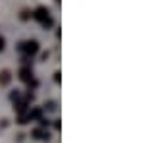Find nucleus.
<instances>
[{
  "mask_svg": "<svg viewBox=\"0 0 158 143\" xmlns=\"http://www.w3.org/2000/svg\"><path fill=\"white\" fill-rule=\"evenodd\" d=\"M31 18L37 20L44 29H48V27L54 25V21H52V18H50V12H48V8H46V6H39L37 10L33 12V15H31Z\"/></svg>",
  "mask_w": 158,
  "mask_h": 143,
  "instance_id": "nucleus-1",
  "label": "nucleus"
},
{
  "mask_svg": "<svg viewBox=\"0 0 158 143\" xmlns=\"http://www.w3.org/2000/svg\"><path fill=\"white\" fill-rule=\"evenodd\" d=\"M18 50H21L27 58H31V56H35V54L39 52V43L35 41V39H31V41H23V43L18 45Z\"/></svg>",
  "mask_w": 158,
  "mask_h": 143,
  "instance_id": "nucleus-2",
  "label": "nucleus"
},
{
  "mask_svg": "<svg viewBox=\"0 0 158 143\" xmlns=\"http://www.w3.org/2000/svg\"><path fill=\"white\" fill-rule=\"evenodd\" d=\"M31 137H33V139H43V141H50V133L41 130V128H37V130L31 132Z\"/></svg>",
  "mask_w": 158,
  "mask_h": 143,
  "instance_id": "nucleus-3",
  "label": "nucleus"
},
{
  "mask_svg": "<svg viewBox=\"0 0 158 143\" xmlns=\"http://www.w3.org/2000/svg\"><path fill=\"white\" fill-rule=\"evenodd\" d=\"M19 79L25 81V83H31V81H33V70H31V68H21L19 70Z\"/></svg>",
  "mask_w": 158,
  "mask_h": 143,
  "instance_id": "nucleus-4",
  "label": "nucleus"
},
{
  "mask_svg": "<svg viewBox=\"0 0 158 143\" xmlns=\"http://www.w3.org/2000/svg\"><path fill=\"white\" fill-rule=\"evenodd\" d=\"M25 116H27V120H29V122H33V120L39 122V120L43 118V108H31Z\"/></svg>",
  "mask_w": 158,
  "mask_h": 143,
  "instance_id": "nucleus-5",
  "label": "nucleus"
},
{
  "mask_svg": "<svg viewBox=\"0 0 158 143\" xmlns=\"http://www.w3.org/2000/svg\"><path fill=\"white\" fill-rule=\"evenodd\" d=\"M14 110H15L19 116H21V114H27V101H19V99H18V101L14 102Z\"/></svg>",
  "mask_w": 158,
  "mask_h": 143,
  "instance_id": "nucleus-6",
  "label": "nucleus"
},
{
  "mask_svg": "<svg viewBox=\"0 0 158 143\" xmlns=\"http://www.w3.org/2000/svg\"><path fill=\"white\" fill-rule=\"evenodd\" d=\"M10 81H12V72L10 70H2V72H0V85L6 87Z\"/></svg>",
  "mask_w": 158,
  "mask_h": 143,
  "instance_id": "nucleus-7",
  "label": "nucleus"
},
{
  "mask_svg": "<svg viewBox=\"0 0 158 143\" xmlns=\"http://www.w3.org/2000/svg\"><path fill=\"white\" fill-rule=\"evenodd\" d=\"M44 108H46V110H56V102H54V101H48V102L44 105Z\"/></svg>",
  "mask_w": 158,
  "mask_h": 143,
  "instance_id": "nucleus-8",
  "label": "nucleus"
},
{
  "mask_svg": "<svg viewBox=\"0 0 158 143\" xmlns=\"http://www.w3.org/2000/svg\"><path fill=\"white\" fill-rule=\"evenodd\" d=\"M31 15H33V12H29V10H23V12H21V15H19V18H21V20H29Z\"/></svg>",
  "mask_w": 158,
  "mask_h": 143,
  "instance_id": "nucleus-9",
  "label": "nucleus"
},
{
  "mask_svg": "<svg viewBox=\"0 0 158 143\" xmlns=\"http://www.w3.org/2000/svg\"><path fill=\"white\" fill-rule=\"evenodd\" d=\"M27 122H29V120H27V116H25V114H21V116L18 118V124H27Z\"/></svg>",
  "mask_w": 158,
  "mask_h": 143,
  "instance_id": "nucleus-10",
  "label": "nucleus"
},
{
  "mask_svg": "<svg viewBox=\"0 0 158 143\" xmlns=\"http://www.w3.org/2000/svg\"><path fill=\"white\" fill-rule=\"evenodd\" d=\"M4 46H6V39H4V37H0V52L4 50Z\"/></svg>",
  "mask_w": 158,
  "mask_h": 143,
  "instance_id": "nucleus-11",
  "label": "nucleus"
},
{
  "mask_svg": "<svg viewBox=\"0 0 158 143\" xmlns=\"http://www.w3.org/2000/svg\"><path fill=\"white\" fill-rule=\"evenodd\" d=\"M54 81L60 83V72H56V74H54Z\"/></svg>",
  "mask_w": 158,
  "mask_h": 143,
  "instance_id": "nucleus-12",
  "label": "nucleus"
},
{
  "mask_svg": "<svg viewBox=\"0 0 158 143\" xmlns=\"http://www.w3.org/2000/svg\"><path fill=\"white\" fill-rule=\"evenodd\" d=\"M54 128H56V130H60V128H62V124H60V120H56V122H54Z\"/></svg>",
  "mask_w": 158,
  "mask_h": 143,
  "instance_id": "nucleus-13",
  "label": "nucleus"
}]
</instances>
